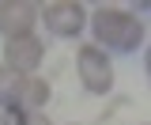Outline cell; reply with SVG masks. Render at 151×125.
<instances>
[{
  "label": "cell",
  "instance_id": "5",
  "mask_svg": "<svg viewBox=\"0 0 151 125\" xmlns=\"http://www.w3.org/2000/svg\"><path fill=\"white\" fill-rule=\"evenodd\" d=\"M38 12L42 8L30 4V0H0V34H4V42L19 38V34H34Z\"/></svg>",
  "mask_w": 151,
  "mask_h": 125
},
{
  "label": "cell",
  "instance_id": "2",
  "mask_svg": "<svg viewBox=\"0 0 151 125\" xmlns=\"http://www.w3.org/2000/svg\"><path fill=\"white\" fill-rule=\"evenodd\" d=\"M76 72H79V84L91 95H110L113 91V61L102 46L83 42L76 49Z\"/></svg>",
  "mask_w": 151,
  "mask_h": 125
},
{
  "label": "cell",
  "instance_id": "8",
  "mask_svg": "<svg viewBox=\"0 0 151 125\" xmlns=\"http://www.w3.org/2000/svg\"><path fill=\"white\" fill-rule=\"evenodd\" d=\"M15 121H19V110L8 99H0V125H15Z\"/></svg>",
  "mask_w": 151,
  "mask_h": 125
},
{
  "label": "cell",
  "instance_id": "3",
  "mask_svg": "<svg viewBox=\"0 0 151 125\" xmlns=\"http://www.w3.org/2000/svg\"><path fill=\"white\" fill-rule=\"evenodd\" d=\"M38 23L45 27V34L68 42V38H79V34H83V27L91 23V12H87L79 0H53V4H42Z\"/></svg>",
  "mask_w": 151,
  "mask_h": 125
},
{
  "label": "cell",
  "instance_id": "6",
  "mask_svg": "<svg viewBox=\"0 0 151 125\" xmlns=\"http://www.w3.org/2000/svg\"><path fill=\"white\" fill-rule=\"evenodd\" d=\"M49 99H53V87H49L45 76H19V87H15L12 106H15L19 114H38V110L49 106Z\"/></svg>",
  "mask_w": 151,
  "mask_h": 125
},
{
  "label": "cell",
  "instance_id": "10",
  "mask_svg": "<svg viewBox=\"0 0 151 125\" xmlns=\"http://www.w3.org/2000/svg\"><path fill=\"white\" fill-rule=\"evenodd\" d=\"M144 72H147V80H151V46L144 49Z\"/></svg>",
  "mask_w": 151,
  "mask_h": 125
},
{
  "label": "cell",
  "instance_id": "11",
  "mask_svg": "<svg viewBox=\"0 0 151 125\" xmlns=\"http://www.w3.org/2000/svg\"><path fill=\"white\" fill-rule=\"evenodd\" d=\"M136 12H151V4H136Z\"/></svg>",
  "mask_w": 151,
  "mask_h": 125
},
{
  "label": "cell",
  "instance_id": "1",
  "mask_svg": "<svg viewBox=\"0 0 151 125\" xmlns=\"http://www.w3.org/2000/svg\"><path fill=\"white\" fill-rule=\"evenodd\" d=\"M91 34H94V46H102L106 53H132L136 46H144V19L129 12V8H117V4H98L91 8Z\"/></svg>",
  "mask_w": 151,
  "mask_h": 125
},
{
  "label": "cell",
  "instance_id": "12",
  "mask_svg": "<svg viewBox=\"0 0 151 125\" xmlns=\"http://www.w3.org/2000/svg\"><path fill=\"white\" fill-rule=\"evenodd\" d=\"M140 125H151V121H140Z\"/></svg>",
  "mask_w": 151,
  "mask_h": 125
},
{
  "label": "cell",
  "instance_id": "9",
  "mask_svg": "<svg viewBox=\"0 0 151 125\" xmlns=\"http://www.w3.org/2000/svg\"><path fill=\"white\" fill-rule=\"evenodd\" d=\"M15 125H53V121H49V114H45V110H38V114H19Z\"/></svg>",
  "mask_w": 151,
  "mask_h": 125
},
{
  "label": "cell",
  "instance_id": "4",
  "mask_svg": "<svg viewBox=\"0 0 151 125\" xmlns=\"http://www.w3.org/2000/svg\"><path fill=\"white\" fill-rule=\"evenodd\" d=\"M42 61H45V42L38 34H19V38L4 42V61L0 65H8L15 76H38Z\"/></svg>",
  "mask_w": 151,
  "mask_h": 125
},
{
  "label": "cell",
  "instance_id": "13",
  "mask_svg": "<svg viewBox=\"0 0 151 125\" xmlns=\"http://www.w3.org/2000/svg\"><path fill=\"white\" fill-rule=\"evenodd\" d=\"M72 125H76V121H72Z\"/></svg>",
  "mask_w": 151,
  "mask_h": 125
},
{
  "label": "cell",
  "instance_id": "7",
  "mask_svg": "<svg viewBox=\"0 0 151 125\" xmlns=\"http://www.w3.org/2000/svg\"><path fill=\"white\" fill-rule=\"evenodd\" d=\"M15 87H19V76L8 68V65H0V99L12 102V99H15Z\"/></svg>",
  "mask_w": 151,
  "mask_h": 125
}]
</instances>
